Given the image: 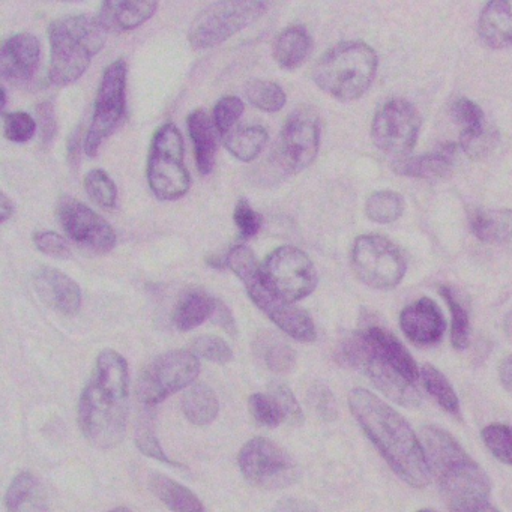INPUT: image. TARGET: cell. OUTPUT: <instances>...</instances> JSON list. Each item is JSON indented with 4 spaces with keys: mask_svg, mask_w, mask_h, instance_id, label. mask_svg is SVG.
I'll list each match as a JSON object with an SVG mask.
<instances>
[{
    "mask_svg": "<svg viewBox=\"0 0 512 512\" xmlns=\"http://www.w3.org/2000/svg\"><path fill=\"white\" fill-rule=\"evenodd\" d=\"M349 407L368 439L403 481L416 488L430 482L421 440L400 413L364 388L350 391Z\"/></svg>",
    "mask_w": 512,
    "mask_h": 512,
    "instance_id": "6da1fadb",
    "label": "cell"
},
{
    "mask_svg": "<svg viewBox=\"0 0 512 512\" xmlns=\"http://www.w3.org/2000/svg\"><path fill=\"white\" fill-rule=\"evenodd\" d=\"M128 409L130 373L127 361L115 350H103L80 397L79 424L83 436L97 448H113L124 439Z\"/></svg>",
    "mask_w": 512,
    "mask_h": 512,
    "instance_id": "7a4b0ae2",
    "label": "cell"
},
{
    "mask_svg": "<svg viewBox=\"0 0 512 512\" xmlns=\"http://www.w3.org/2000/svg\"><path fill=\"white\" fill-rule=\"evenodd\" d=\"M421 443L430 475L436 478L451 508L488 499L491 482L487 473L448 431L428 425L421 430Z\"/></svg>",
    "mask_w": 512,
    "mask_h": 512,
    "instance_id": "3957f363",
    "label": "cell"
},
{
    "mask_svg": "<svg viewBox=\"0 0 512 512\" xmlns=\"http://www.w3.org/2000/svg\"><path fill=\"white\" fill-rule=\"evenodd\" d=\"M109 32L97 17L76 14L53 20L49 26L50 82L59 88L73 85L106 46Z\"/></svg>",
    "mask_w": 512,
    "mask_h": 512,
    "instance_id": "277c9868",
    "label": "cell"
},
{
    "mask_svg": "<svg viewBox=\"0 0 512 512\" xmlns=\"http://www.w3.org/2000/svg\"><path fill=\"white\" fill-rule=\"evenodd\" d=\"M226 265L242 283L248 296L265 316H268L281 331L302 343L316 340L313 319L295 304H290L272 290L262 271V263L247 245H236L226 256Z\"/></svg>",
    "mask_w": 512,
    "mask_h": 512,
    "instance_id": "5b68a950",
    "label": "cell"
},
{
    "mask_svg": "<svg viewBox=\"0 0 512 512\" xmlns=\"http://www.w3.org/2000/svg\"><path fill=\"white\" fill-rule=\"evenodd\" d=\"M376 52L362 41H344L320 56L313 68L317 88L338 101L361 98L377 73Z\"/></svg>",
    "mask_w": 512,
    "mask_h": 512,
    "instance_id": "8992f818",
    "label": "cell"
},
{
    "mask_svg": "<svg viewBox=\"0 0 512 512\" xmlns=\"http://www.w3.org/2000/svg\"><path fill=\"white\" fill-rule=\"evenodd\" d=\"M146 176L154 196L164 202L179 200L190 190V173L184 161V140L172 122L161 125L152 137Z\"/></svg>",
    "mask_w": 512,
    "mask_h": 512,
    "instance_id": "52a82bcc",
    "label": "cell"
},
{
    "mask_svg": "<svg viewBox=\"0 0 512 512\" xmlns=\"http://www.w3.org/2000/svg\"><path fill=\"white\" fill-rule=\"evenodd\" d=\"M337 358L341 364L362 371L394 403L404 407H418L421 404L416 383L409 382L388 361L371 350L361 332H355L341 343Z\"/></svg>",
    "mask_w": 512,
    "mask_h": 512,
    "instance_id": "ba28073f",
    "label": "cell"
},
{
    "mask_svg": "<svg viewBox=\"0 0 512 512\" xmlns=\"http://www.w3.org/2000/svg\"><path fill=\"white\" fill-rule=\"evenodd\" d=\"M265 2H215L197 14L188 29V43L194 50L212 49L244 31L265 16Z\"/></svg>",
    "mask_w": 512,
    "mask_h": 512,
    "instance_id": "9c48e42d",
    "label": "cell"
},
{
    "mask_svg": "<svg viewBox=\"0 0 512 512\" xmlns=\"http://www.w3.org/2000/svg\"><path fill=\"white\" fill-rule=\"evenodd\" d=\"M127 76L128 67L124 59H118L104 71L91 127L83 142V149L89 158L97 157L104 140L112 136L124 121L127 110Z\"/></svg>",
    "mask_w": 512,
    "mask_h": 512,
    "instance_id": "30bf717a",
    "label": "cell"
},
{
    "mask_svg": "<svg viewBox=\"0 0 512 512\" xmlns=\"http://www.w3.org/2000/svg\"><path fill=\"white\" fill-rule=\"evenodd\" d=\"M350 262L356 277L371 289H394L406 275L404 254L394 242L382 235L356 238Z\"/></svg>",
    "mask_w": 512,
    "mask_h": 512,
    "instance_id": "8fae6325",
    "label": "cell"
},
{
    "mask_svg": "<svg viewBox=\"0 0 512 512\" xmlns=\"http://www.w3.org/2000/svg\"><path fill=\"white\" fill-rule=\"evenodd\" d=\"M200 373V362L193 352L172 350L146 367L137 383V397L145 406H157L170 395L187 388Z\"/></svg>",
    "mask_w": 512,
    "mask_h": 512,
    "instance_id": "7c38bea8",
    "label": "cell"
},
{
    "mask_svg": "<svg viewBox=\"0 0 512 512\" xmlns=\"http://www.w3.org/2000/svg\"><path fill=\"white\" fill-rule=\"evenodd\" d=\"M320 118L313 107H298L284 122L275 160L287 175L304 172L320 149Z\"/></svg>",
    "mask_w": 512,
    "mask_h": 512,
    "instance_id": "4fadbf2b",
    "label": "cell"
},
{
    "mask_svg": "<svg viewBox=\"0 0 512 512\" xmlns=\"http://www.w3.org/2000/svg\"><path fill=\"white\" fill-rule=\"evenodd\" d=\"M262 271L272 290L290 304L310 296L319 281L313 260L293 245L272 251L262 263Z\"/></svg>",
    "mask_w": 512,
    "mask_h": 512,
    "instance_id": "5bb4252c",
    "label": "cell"
},
{
    "mask_svg": "<svg viewBox=\"0 0 512 512\" xmlns=\"http://www.w3.org/2000/svg\"><path fill=\"white\" fill-rule=\"evenodd\" d=\"M242 475L262 488H284L298 481L299 469L280 446L263 437H254L239 452Z\"/></svg>",
    "mask_w": 512,
    "mask_h": 512,
    "instance_id": "9a60e30c",
    "label": "cell"
},
{
    "mask_svg": "<svg viewBox=\"0 0 512 512\" xmlns=\"http://www.w3.org/2000/svg\"><path fill=\"white\" fill-rule=\"evenodd\" d=\"M421 125L416 107L403 98H394L377 110L371 137L377 149L401 160L415 148Z\"/></svg>",
    "mask_w": 512,
    "mask_h": 512,
    "instance_id": "2e32d148",
    "label": "cell"
},
{
    "mask_svg": "<svg viewBox=\"0 0 512 512\" xmlns=\"http://www.w3.org/2000/svg\"><path fill=\"white\" fill-rule=\"evenodd\" d=\"M56 217L70 241L95 254H107L116 247V233L103 217L74 197L59 200Z\"/></svg>",
    "mask_w": 512,
    "mask_h": 512,
    "instance_id": "e0dca14e",
    "label": "cell"
},
{
    "mask_svg": "<svg viewBox=\"0 0 512 512\" xmlns=\"http://www.w3.org/2000/svg\"><path fill=\"white\" fill-rule=\"evenodd\" d=\"M451 116L460 127V146L470 158L487 155L496 145L497 133L488 127L485 113L469 98H458L452 103Z\"/></svg>",
    "mask_w": 512,
    "mask_h": 512,
    "instance_id": "ac0fdd59",
    "label": "cell"
},
{
    "mask_svg": "<svg viewBox=\"0 0 512 512\" xmlns=\"http://www.w3.org/2000/svg\"><path fill=\"white\" fill-rule=\"evenodd\" d=\"M41 59V44L35 35L20 32L5 41L0 53V73L11 85H26L34 79Z\"/></svg>",
    "mask_w": 512,
    "mask_h": 512,
    "instance_id": "d6986e66",
    "label": "cell"
},
{
    "mask_svg": "<svg viewBox=\"0 0 512 512\" xmlns=\"http://www.w3.org/2000/svg\"><path fill=\"white\" fill-rule=\"evenodd\" d=\"M401 331L416 346H434L445 334L446 322L436 302L421 298L400 314Z\"/></svg>",
    "mask_w": 512,
    "mask_h": 512,
    "instance_id": "ffe728a7",
    "label": "cell"
},
{
    "mask_svg": "<svg viewBox=\"0 0 512 512\" xmlns=\"http://www.w3.org/2000/svg\"><path fill=\"white\" fill-rule=\"evenodd\" d=\"M35 292L44 304L65 316H76L82 307V290L79 284L59 269H38L34 275Z\"/></svg>",
    "mask_w": 512,
    "mask_h": 512,
    "instance_id": "44dd1931",
    "label": "cell"
},
{
    "mask_svg": "<svg viewBox=\"0 0 512 512\" xmlns=\"http://www.w3.org/2000/svg\"><path fill=\"white\" fill-rule=\"evenodd\" d=\"M455 158H457V145L445 143L430 154L401 158L395 161L392 167L400 176L434 181V179L446 178L451 173Z\"/></svg>",
    "mask_w": 512,
    "mask_h": 512,
    "instance_id": "7402d4cb",
    "label": "cell"
},
{
    "mask_svg": "<svg viewBox=\"0 0 512 512\" xmlns=\"http://www.w3.org/2000/svg\"><path fill=\"white\" fill-rule=\"evenodd\" d=\"M362 338L365 343L388 361L401 376L406 377L409 382L416 383L419 377L418 365L410 355L409 350L403 346L400 340L391 332L383 329L382 326L370 325L361 329Z\"/></svg>",
    "mask_w": 512,
    "mask_h": 512,
    "instance_id": "603a6c76",
    "label": "cell"
},
{
    "mask_svg": "<svg viewBox=\"0 0 512 512\" xmlns=\"http://www.w3.org/2000/svg\"><path fill=\"white\" fill-rule=\"evenodd\" d=\"M157 2H104L97 19L107 32H128L145 25L157 13Z\"/></svg>",
    "mask_w": 512,
    "mask_h": 512,
    "instance_id": "cb8c5ba5",
    "label": "cell"
},
{
    "mask_svg": "<svg viewBox=\"0 0 512 512\" xmlns=\"http://www.w3.org/2000/svg\"><path fill=\"white\" fill-rule=\"evenodd\" d=\"M478 34L490 49L512 46V0H497L482 8L478 20Z\"/></svg>",
    "mask_w": 512,
    "mask_h": 512,
    "instance_id": "d4e9b609",
    "label": "cell"
},
{
    "mask_svg": "<svg viewBox=\"0 0 512 512\" xmlns=\"http://www.w3.org/2000/svg\"><path fill=\"white\" fill-rule=\"evenodd\" d=\"M469 221L479 241L512 251V209H475Z\"/></svg>",
    "mask_w": 512,
    "mask_h": 512,
    "instance_id": "484cf974",
    "label": "cell"
},
{
    "mask_svg": "<svg viewBox=\"0 0 512 512\" xmlns=\"http://www.w3.org/2000/svg\"><path fill=\"white\" fill-rule=\"evenodd\" d=\"M188 133L194 145L197 169L200 175H211L217 155V128L203 109L194 110L187 119Z\"/></svg>",
    "mask_w": 512,
    "mask_h": 512,
    "instance_id": "4316f807",
    "label": "cell"
},
{
    "mask_svg": "<svg viewBox=\"0 0 512 512\" xmlns=\"http://www.w3.org/2000/svg\"><path fill=\"white\" fill-rule=\"evenodd\" d=\"M8 512H49L47 497L32 473L22 472L11 482L5 497Z\"/></svg>",
    "mask_w": 512,
    "mask_h": 512,
    "instance_id": "83f0119b",
    "label": "cell"
},
{
    "mask_svg": "<svg viewBox=\"0 0 512 512\" xmlns=\"http://www.w3.org/2000/svg\"><path fill=\"white\" fill-rule=\"evenodd\" d=\"M311 47H313V43H311L310 34L304 26H289L275 40V62L283 70H296L307 61Z\"/></svg>",
    "mask_w": 512,
    "mask_h": 512,
    "instance_id": "f1b7e54d",
    "label": "cell"
},
{
    "mask_svg": "<svg viewBox=\"0 0 512 512\" xmlns=\"http://www.w3.org/2000/svg\"><path fill=\"white\" fill-rule=\"evenodd\" d=\"M217 299L209 296L203 290H190L179 299L173 313V323L179 331H191L202 325L205 320L214 316Z\"/></svg>",
    "mask_w": 512,
    "mask_h": 512,
    "instance_id": "f546056e",
    "label": "cell"
},
{
    "mask_svg": "<svg viewBox=\"0 0 512 512\" xmlns=\"http://www.w3.org/2000/svg\"><path fill=\"white\" fill-rule=\"evenodd\" d=\"M152 493L173 512H205L199 497L179 482L155 473L149 479Z\"/></svg>",
    "mask_w": 512,
    "mask_h": 512,
    "instance_id": "4dcf8cb0",
    "label": "cell"
},
{
    "mask_svg": "<svg viewBox=\"0 0 512 512\" xmlns=\"http://www.w3.org/2000/svg\"><path fill=\"white\" fill-rule=\"evenodd\" d=\"M182 410L191 424L205 427L217 419L220 403L217 395L208 385L197 383L185 392Z\"/></svg>",
    "mask_w": 512,
    "mask_h": 512,
    "instance_id": "1f68e13d",
    "label": "cell"
},
{
    "mask_svg": "<svg viewBox=\"0 0 512 512\" xmlns=\"http://www.w3.org/2000/svg\"><path fill=\"white\" fill-rule=\"evenodd\" d=\"M268 143V131L260 125H248L232 131L224 139L227 151L242 163L256 160Z\"/></svg>",
    "mask_w": 512,
    "mask_h": 512,
    "instance_id": "d6a6232c",
    "label": "cell"
},
{
    "mask_svg": "<svg viewBox=\"0 0 512 512\" xmlns=\"http://www.w3.org/2000/svg\"><path fill=\"white\" fill-rule=\"evenodd\" d=\"M419 377H421L428 394L436 400V403L443 410L451 413V415H460V401H458L454 388H452L451 383L442 371L437 370L433 365L425 364L419 370Z\"/></svg>",
    "mask_w": 512,
    "mask_h": 512,
    "instance_id": "836d02e7",
    "label": "cell"
},
{
    "mask_svg": "<svg viewBox=\"0 0 512 512\" xmlns=\"http://www.w3.org/2000/svg\"><path fill=\"white\" fill-rule=\"evenodd\" d=\"M245 97L260 112L277 113L286 106V94L277 83L269 80H250L245 85Z\"/></svg>",
    "mask_w": 512,
    "mask_h": 512,
    "instance_id": "e575fe53",
    "label": "cell"
},
{
    "mask_svg": "<svg viewBox=\"0 0 512 512\" xmlns=\"http://www.w3.org/2000/svg\"><path fill=\"white\" fill-rule=\"evenodd\" d=\"M404 211L403 197L394 191H377L365 203L368 220L377 224H391L401 217Z\"/></svg>",
    "mask_w": 512,
    "mask_h": 512,
    "instance_id": "d590c367",
    "label": "cell"
},
{
    "mask_svg": "<svg viewBox=\"0 0 512 512\" xmlns=\"http://www.w3.org/2000/svg\"><path fill=\"white\" fill-rule=\"evenodd\" d=\"M440 295L448 304L451 311V343L455 350H464L469 346L470 340V319L466 305L458 298L457 293L451 287H440Z\"/></svg>",
    "mask_w": 512,
    "mask_h": 512,
    "instance_id": "8d00e7d4",
    "label": "cell"
},
{
    "mask_svg": "<svg viewBox=\"0 0 512 512\" xmlns=\"http://www.w3.org/2000/svg\"><path fill=\"white\" fill-rule=\"evenodd\" d=\"M85 190L92 202L100 208L112 211L118 202V188L104 170L94 169L85 176Z\"/></svg>",
    "mask_w": 512,
    "mask_h": 512,
    "instance_id": "74e56055",
    "label": "cell"
},
{
    "mask_svg": "<svg viewBox=\"0 0 512 512\" xmlns=\"http://www.w3.org/2000/svg\"><path fill=\"white\" fill-rule=\"evenodd\" d=\"M482 442L488 451L505 464H512V427L505 424H490L482 430Z\"/></svg>",
    "mask_w": 512,
    "mask_h": 512,
    "instance_id": "f35d334b",
    "label": "cell"
},
{
    "mask_svg": "<svg viewBox=\"0 0 512 512\" xmlns=\"http://www.w3.org/2000/svg\"><path fill=\"white\" fill-rule=\"evenodd\" d=\"M244 103L241 98L238 97H223L214 107V113H212V121H214L215 128H217L218 134L223 139H226L233 131L236 122L241 119L244 115Z\"/></svg>",
    "mask_w": 512,
    "mask_h": 512,
    "instance_id": "ab89813d",
    "label": "cell"
},
{
    "mask_svg": "<svg viewBox=\"0 0 512 512\" xmlns=\"http://www.w3.org/2000/svg\"><path fill=\"white\" fill-rule=\"evenodd\" d=\"M250 412L259 424L265 427H278L281 422L286 421L280 404L272 395L253 394L250 397Z\"/></svg>",
    "mask_w": 512,
    "mask_h": 512,
    "instance_id": "60d3db41",
    "label": "cell"
},
{
    "mask_svg": "<svg viewBox=\"0 0 512 512\" xmlns=\"http://www.w3.org/2000/svg\"><path fill=\"white\" fill-rule=\"evenodd\" d=\"M191 349L194 355L202 356L215 364H227L233 359L229 344L217 335H200L191 344Z\"/></svg>",
    "mask_w": 512,
    "mask_h": 512,
    "instance_id": "b9f144b4",
    "label": "cell"
},
{
    "mask_svg": "<svg viewBox=\"0 0 512 512\" xmlns=\"http://www.w3.org/2000/svg\"><path fill=\"white\" fill-rule=\"evenodd\" d=\"M37 121L29 113H4V134L10 142L28 143L37 133Z\"/></svg>",
    "mask_w": 512,
    "mask_h": 512,
    "instance_id": "7bdbcfd3",
    "label": "cell"
},
{
    "mask_svg": "<svg viewBox=\"0 0 512 512\" xmlns=\"http://www.w3.org/2000/svg\"><path fill=\"white\" fill-rule=\"evenodd\" d=\"M233 220H235L236 227H238L239 233L244 239L254 238L263 226L262 215L254 211L245 199L236 203Z\"/></svg>",
    "mask_w": 512,
    "mask_h": 512,
    "instance_id": "ee69618b",
    "label": "cell"
},
{
    "mask_svg": "<svg viewBox=\"0 0 512 512\" xmlns=\"http://www.w3.org/2000/svg\"><path fill=\"white\" fill-rule=\"evenodd\" d=\"M269 391H271V395L277 400V403L280 404L281 410H283L284 416H286V421L293 425L302 424L304 413H302L301 406H299L298 400H296L293 392L290 391L289 386L284 385V383L274 382Z\"/></svg>",
    "mask_w": 512,
    "mask_h": 512,
    "instance_id": "f6af8a7d",
    "label": "cell"
},
{
    "mask_svg": "<svg viewBox=\"0 0 512 512\" xmlns=\"http://www.w3.org/2000/svg\"><path fill=\"white\" fill-rule=\"evenodd\" d=\"M34 244L38 251L53 257V259H68L71 257L70 245L59 233L40 230L34 233Z\"/></svg>",
    "mask_w": 512,
    "mask_h": 512,
    "instance_id": "bcb514c9",
    "label": "cell"
},
{
    "mask_svg": "<svg viewBox=\"0 0 512 512\" xmlns=\"http://www.w3.org/2000/svg\"><path fill=\"white\" fill-rule=\"evenodd\" d=\"M308 400H310L311 407L320 418L325 419V421H334L337 418V403H335L334 394L329 391L328 386L323 385V383H316L310 389Z\"/></svg>",
    "mask_w": 512,
    "mask_h": 512,
    "instance_id": "7dc6e473",
    "label": "cell"
},
{
    "mask_svg": "<svg viewBox=\"0 0 512 512\" xmlns=\"http://www.w3.org/2000/svg\"><path fill=\"white\" fill-rule=\"evenodd\" d=\"M136 443L139 446L140 451L148 457L154 458V460L163 461V463L170 464V466H182V464L175 463L167 457L164 452L163 446L158 442L157 436H155L154 430L149 425H139L136 431Z\"/></svg>",
    "mask_w": 512,
    "mask_h": 512,
    "instance_id": "c3c4849f",
    "label": "cell"
},
{
    "mask_svg": "<svg viewBox=\"0 0 512 512\" xmlns=\"http://www.w3.org/2000/svg\"><path fill=\"white\" fill-rule=\"evenodd\" d=\"M296 355L292 347L281 341H274L271 346L266 349L265 362L269 370L277 371V373H286L295 365Z\"/></svg>",
    "mask_w": 512,
    "mask_h": 512,
    "instance_id": "681fc988",
    "label": "cell"
},
{
    "mask_svg": "<svg viewBox=\"0 0 512 512\" xmlns=\"http://www.w3.org/2000/svg\"><path fill=\"white\" fill-rule=\"evenodd\" d=\"M37 124L40 127L41 142L50 145L58 133L55 106L52 101H43L37 107Z\"/></svg>",
    "mask_w": 512,
    "mask_h": 512,
    "instance_id": "f907efd6",
    "label": "cell"
},
{
    "mask_svg": "<svg viewBox=\"0 0 512 512\" xmlns=\"http://www.w3.org/2000/svg\"><path fill=\"white\" fill-rule=\"evenodd\" d=\"M212 319H214V322L220 325L224 331L229 332V334H236L235 319H233L232 313H230L229 308H227V305L223 304V302L217 301V307H215Z\"/></svg>",
    "mask_w": 512,
    "mask_h": 512,
    "instance_id": "816d5d0a",
    "label": "cell"
},
{
    "mask_svg": "<svg viewBox=\"0 0 512 512\" xmlns=\"http://www.w3.org/2000/svg\"><path fill=\"white\" fill-rule=\"evenodd\" d=\"M274 512H316V508L304 500L286 499L275 506Z\"/></svg>",
    "mask_w": 512,
    "mask_h": 512,
    "instance_id": "f5cc1de1",
    "label": "cell"
},
{
    "mask_svg": "<svg viewBox=\"0 0 512 512\" xmlns=\"http://www.w3.org/2000/svg\"><path fill=\"white\" fill-rule=\"evenodd\" d=\"M499 380L503 388L512 394V355L506 356L500 362Z\"/></svg>",
    "mask_w": 512,
    "mask_h": 512,
    "instance_id": "db71d44e",
    "label": "cell"
},
{
    "mask_svg": "<svg viewBox=\"0 0 512 512\" xmlns=\"http://www.w3.org/2000/svg\"><path fill=\"white\" fill-rule=\"evenodd\" d=\"M454 512H499L488 500H475V502L463 503V505L454 506Z\"/></svg>",
    "mask_w": 512,
    "mask_h": 512,
    "instance_id": "11a10c76",
    "label": "cell"
},
{
    "mask_svg": "<svg viewBox=\"0 0 512 512\" xmlns=\"http://www.w3.org/2000/svg\"><path fill=\"white\" fill-rule=\"evenodd\" d=\"M14 215V203L7 194L2 193V197H0V221L2 224L7 223L10 218H13Z\"/></svg>",
    "mask_w": 512,
    "mask_h": 512,
    "instance_id": "9f6ffc18",
    "label": "cell"
},
{
    "mask_svg": "<svg viewBox=\"0 0 512 512\" xmlns=\"http://www.w3.org/2000/svg\"><path fill=\"white\" fill-rule=\"evenodd\" d=\"M503 329H505L506 337L512 340V311L506 314L505 320H503Z\"/></svg>",
    "mask_w": 512,
    "mask_h": 512,
    "instance_id": "6f0895ef",
    "label": "cell"
},
{
    "mask_svg": "<svg viewBox=\"0 0 512 512\" xmlns=\"http://www.w3.org/2000/svg\"><path fill=\"white\" fill-rule=\"evenodd\" d=\"M7 98H8L7 89H5V86H4V88H2V110L7 109Z\"/></svg>",
    "mask_w": 512,
    "mask_h": 512,
    "instance_id": "680465c9",
    "label": "cell"
},
{
    "mask_svg": "<svg viewBox=\"0 0 512 512\" xmlns=\"http://www.w3.org/2000/svg\"><path fill=\"white\" fill-rule=\"evenodd\" d=\"M109 512H133L130 511L128 508H124V506H119V508L112 509V511Z\"/></svg>",
    "mask_w": 512,
    "mask_h": 512,
    "instance_id": "91938a15",
    "label": "cell"
},
{
    "mask_svg": "<svg viewBox=\"0 0 512 512\" xmlns=\"http://www.w3.org/2000/svg\"><path fill=\"white\" fill-rule=\"evenodd\" d=\"M418 512H434V511H431V509H421V511H418Z\"/></svg>",
    "mask_w": 512,
    "mask_h": 512,
    "instance_id": "94428289",
    "label": "cell"
}]
</instances>
